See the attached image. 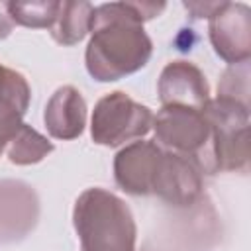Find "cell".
<instances>
[{
	"mask_svg": "<svg viewBox=\"0 0 251 251\" xmlns=\"http://www.w3.org/2000/svg\"><path fill=\"white\" fill-rule=\"evenodd\" d=\"M167 8L165 2H106L94 6L90 41L84 51L88 75L98 82H114L143 69L153 41L143 22Z\"/></svg>",
	"mask_w": 251,
	"mask_h": 251,
	"instance_id": "obj_1",
	"label": "cell"
},
{
	"mask_svg": "<svg viewBox=\"0 0 251 251\" xmlns=\"http://www.w3.org/2000/svg\"><path fill=\"white\" fill-rule=\"evenodd\" d=\"M80 251H135L137 226L129 206L106 188H86L75 202Z\"/></svg>",
	"mask_w": 251,
	"mask_h": 251,
	"instance_id": "obj_2",
	"label": "cell"
},
{
	"mask_svg": "<svg viewBox=\"0 0 251 251\" xmlns=\"http://www.w3.org/2000/svg\"><path fill=\"white\" fill-rule=\"evenodd\" d=\"M155 143L171 153L190 159L202 175L218 173L214 155V133L204 112L163 106L153 116Z\"/></svg>",
	"mask_w": 251,
	"mask_h": 251,
	"instance_id": "obj_3",
	"label": "cell"
},
{
	"mask_svg": "<svg viewBox=\"0 0 251 251\" xmlns=\"http://www.w3.org/2000/svg\"><path fill=\"white\" fill-rule=\"evenodd\" d=\"M153 127L151 108L116 90L102 96L90 118V137L104 147H120L126 141L145 137Z\"/></svg>",
	"mask_w": 251,
	"mask_h": 251,
	"instance_id": "obj_4",
	"label": "cell"
},
{
	"mask_svg": "<svg viewBox=\"0 0 251 251\" xmlns=\"http://www.w3.org/2000/svg\"><path fill=\"white\" fill-rule=\"evenodd\" d=\"M202 112L212 126L218 171L245 169L249 161V106L216 96Z\"/></svg>",
	"mask_w": 251,
	"mask_h": 251,
	"instance_id": "obj_5",
	"label": "cell"
},
{
	"mask_svg": "<svg viewBox=\"0 0 251 251\" xmlns=\"http://www.w3.org/2000/svg\"><path fill=\"white\" fill-rule=\"evenodd\" d=\"M208 35L220 59L239 65L251 57V8L243 2H222L208 18Z\"/></svg>",
	"mask_w": 251,
	"mask_h": 251,
	"instance_id": "obj_6",
	"label": "cell"
},
{
	"mask_svg": "<svg viewBox=\"0 0 251 251\" xmlns=\"http://www.w3.org/2000/svg\"><path fill=\"white\" fill-rule=\"evenodd\" d=\"M202 192V173L198 167L176 153L165 151L159 157L151 194L167 204L184 208L198 200Z\"/></svg>",
	"mask_w": 251,
	"mask_h": 251,
	"instance_id": "obj_7",
	"label": "cell"
},
{
	"mask_svg": "<svg viewBox=\"0 0 251 251\" xmlns=\"http://www.w3.org/2000/svg\"><path fill=\"white\" fill-rule=\"evenodd\" d=\"M159 100L163 106L204 110L210 100V86L204 73L188 61H171L159 75Z\"/></svg>",
	"mask_w": 251,
	"mask_h": 251,
	"instance_id": "obj_8",
	"label": "cell"
},
{
	"mask_svg": "<svg viewBox=\"0 0 251 251\" xmlns=\"http://www.w3.org/2000/svg\"><path fill=\"white\" fill-rule=\"evenodd\" d=\"M163 149L155 141H131L114 157L116 184L131 196H149Z\"/></svg>",
	"mask_w": 251,
	"mask_h": 251,
	"instance_id": "obj_9",
	"label": "cell"
},
{
	"mask_svg": "<svg viewBox=\"0 0 251 251\" xmlns=\"http://www.w3.org/2000/svg\"><path fill=\"white\" fill-rule=\"evenodd\" d=\"M37 196L25 182L0 180V243L24 237L37 222Z\"/></svg>",
	"mask_w": 251,
	"mask_h": 251,
	"instance_id": "obj_10",
	"label": "cell"
},
{
	"mask_svg": "<svg viewBox=\"0 0 251 251\" xmlns=\"http://www.w3.org/2000/svg\"><path fill=\"white\" fill-rule=\"evenodd\" d=\"M43 122L51 137L55 139H76L86 126V102L82 94L71 86H59L47 100Z\"/></svg>",
	"mask_w": 251,
	"mask_h": 251,
	"instance_id": "obj_11",
	"label": "cell"
},
{
	"mask_svg": "<svg viewBox=\"0 0 251 251\" xmlns=\"http://www.w3.org/2000/svg\"><path fill=\"white\" fill-rule=\"evenodd\" d=\"M92 14H94V6L86 0L61 2L57 18L53 25L49 27L51 37L57 43L67 45V47L80 43L86 37V33H90Z\"/></svg>",
	"mask_w": 251,
	"mask_h": 251,
	"instance_id": "obj_12",
	"label": "cell"
},
{
	"mask_svg": "<svg viewBox=\"0 0 251 251\" xmlns=\"http://www.w3.org/2000/svg\"><path fill=\"white\" fill-rule=\"evenodd\" d=\"M55 145L27 124H22L8 145V159L14 165H33L43 161Z\"/></svg>",
	"mask_w": 251,
	"mask_h": 251,
	"instance_id": "obj_13",
	"label": "cell"
},
{
	"mask_svg": "<svg viewBox=\"0 0 251 251\" xmlns=\"http://www.w3.org/2000/svg\"><path fill=\"white\" fill-rule=\"evenodd\" d=\"M59 0H31V2H6V14L10 20L24 27L43 29L51 27L57 12H59Z\"/></svg>",
	"mask_w": 251,
	"mask_h": 251,
	"instance_id": "obj_14",
	"label": "cell"
},
{
	"mask_svg": "<svg viewBox=\"0 0 251 251\" xmlns=\"http://www.w3.org/2000/svg\"><path fill=\"white\" fill-rule=\"evenodd\" d=\"M31 90L25 76L14 69L0 65V106H12L25 114L29 106Z\"/></svg>",
	"mask_w": 251,
	"mask_h": 251,
	"instance_id": "obj_15",
	"label": "cell"
},
{
	"mask_svg": "<svg viewBox=\"0 0 251 251\" xmlns=\"http://www.w3.org/2000/svg\"><path fill=\"white\" fill-rule=\"evenodd\" d=\"M218 96L249 106V61L226 69L218 84Z\"/></svg>",
	"mask_w": 251,
	"mask_h": 251,
	"instance_id": "obj_16",
	"label": "cell"
},
{
	"mask_svg": "<svg viewBox=\"0 0 251 251\" xmlns=\"http://www.w3.org/2000/svg\"><path fill=\"white\" fill-rule=\"evenodd\" d=\"M24 114L12 106H0V155L4 153V149H8L10 141L14 139L16 131L20 129Z\"/></svg>",
	"mask_w": 251,
	"mask_h": 251,
	"instance_id": "obj_17",
	"label": "cell"
},
{
	"mask_svg": "<svg viewBox=\"0 0 251 251\" xmlns=\"http://www.w3.org/2000/svg\"><path fill=\"white\" fill-rule=\"evenodd\" d=\"M222 2H182V6L190 12L192 18H210L218 8H220Z\"/></svg>",
	"mask_w": 251,
	"mask_h": 251,
	"instance_id": "obj_18",
	"label": "cell"
},
{
	"mask_svg": "<svg viewBox=\"0 0 251 251\" xmlns=\"http://www.w3.org/2000/svg\"><path fill=\"white\" fill-rule=\"evenodd\" d=\"M12 29H14V22L10 20L8 14H2V12H0V41L6 39V37L12 33Z\"/></svg>",
	"mask_w": 251,
	"mask_h": 251,
	"instance_id": "obj_19",
	"label": "cell"
}]
</instances>
